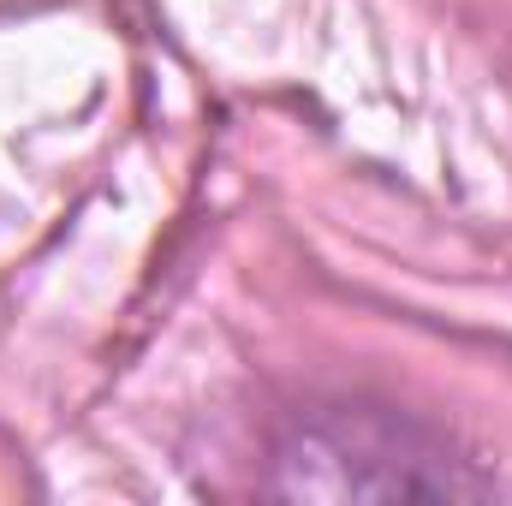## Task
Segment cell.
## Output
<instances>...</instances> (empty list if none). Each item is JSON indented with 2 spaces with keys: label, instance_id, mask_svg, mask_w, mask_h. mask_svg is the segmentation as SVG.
<instances>
[{
  "label": "cell",
  "instance_id": "obj_1",
  "mask_svg": "<svg viewBox=\"0 0 512 506\" xmlns=\"http://www.w3.org/2000/svg\"><path fill=\"white\" fill-rule=\"evenodd\" d=\"M274 495L292 501H459L489 495L471 459L382 405H322L274 447Z\"/></svg>",
  "mask_w": 512,
  "mask_h": 506
}]
</instances>
